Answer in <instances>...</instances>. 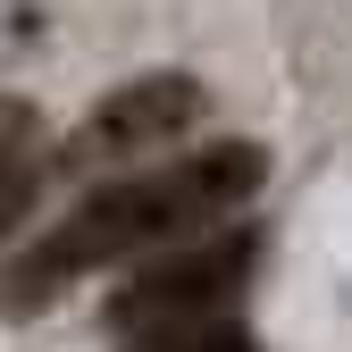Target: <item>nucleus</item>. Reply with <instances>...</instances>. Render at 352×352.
<instances>
[{
    "label": "nucleus",
    "mask_w": 352,
    "mask_h": 352,
    "mask_svg": "<svg viewBox=\"0 0 352 352\" xmlns=\"http://www.w3.org/2000/svg\"><path fill=\"white\" fill-rule=\"evenodd\" d=\"M143 352H252V336H243V327H218V319H201V327L143 336Z\"/></svg>",
    "instance_id": "4"
},
{
    "label": "nucleus",
    "mask_w": 352,
    "mask_h": 352,
    "mask_svg": "<svg viewBox=\"0 0 352 352\" xmlns=\"http://www.w3.org/2000/svg\"><path fill=\"white\" fill-rule=\"evenodd\" d=\"M34 126H42V118H34V109H25L17 93H0V168L34 151Z\"/></svg>",
    "instance_id": "5"
},
{
    "label": "nucleus",
    "mask_w": 352,
    "mask_h": 352,
    "mask_svg": "<svg viewBox=\"0 0 352 352\" xmlns=\"http://www.w3.org/2000/svg\"><path fill=\"white\" fill-rule=\"evenodd\" d=\"M260 176H269V151L260 143H210V151H185L151 176H126V185H101L76 218H59L34 252H17L0 269V311L25 319L42 302H59L84 269H109V260H135V252H168L218 218H235Z\"/></svg>",
    "instance_id": "1"
},
{
    "label": "nucleus",
    "mask_w": 352,
    "mask_h": 352,
    "mask_svg": "<svg viewBox=\"0 0 352 352\" xmlns=\"http://www.w3.org/2000/svg\"><path fill=\"white\" fill-rule=\"evenodd\" d=\"M201 118V84L193 76H135L76 126L67 160L76 168H101V160H143V151H168L185 126Z\"/></svg>",
    "instance_id": "3"
},
{
    "label": "nucleus",
    "mask_w": 352,
    "mask_h": 352,
    "mask_svg": "<svg viewBox=\"0 0 352 352\" xmlns=\"http://www.w3.org/2000/svg\"><path fill=\"white\" fill-rule=\"evenodd\" d=\"M252 235H185L168 260H151V269H135L118 294H109V327L118 336H168V327H201L235 302V285L252 277Z\"/></svg>",
    "instance_id": "2"
},
{
    "label": "nucleus",
    "mask_w": 352,
    "mask_h": 352,
    "mask_svg": "<svg viewBox=\"0 0 352 352\" xmlns=\"http://www.w3.org/2000/svg\"><path fill=\"white\" fill-rule=\"evenodd\" d=\"M25 210H34V168H25V160H9V168H0V235H9Z\"/></svg>",
    "instance_id": "6"
}]
</instances>
